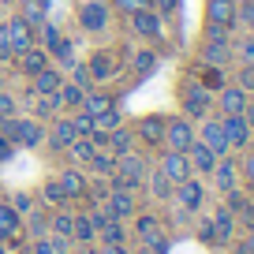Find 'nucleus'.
I'll use <instances>...</instances> for the list:
<instances>
[{
    "label": "nucleus",
    "instance_id": "obj_18",
    "mask_svg": "<svg viewBox=\"0 0 254 254\" xmlns=\"http://www.w3.org/2000/svg\"><path fill=\"white\" fill-rule=\"evenodd\" d=\"M101 150H109L112 157H120V153H131V150H135V131H131V127H124V124L112 127L109 135H105V146H101Z\"/></svg>",
    "mask_w": 254,
    "mask_h": 254
},
{
    "label": "nucleus",
    "instance_id": "obj_31",
    "mask_svg": "<svg viewBox=\"0 0 254 254\" xmlns=\"http://www.w3.org/2000/svg\"><path fill=\"white\" fill-rule=\"evenodd\" d=\"M146 180H150V190H153V198H157V202H168V198H172L176 183L168 180V176L161 172V168H157V172H150V176H146Z\"/></svg>",
    "mask_w": 254,
    "mask_h": 254
},
{
    "label": "nucleus",
    "instance_id": "obj_27",
    "mask_svg": "<svg viewBox=\"0 0 254 254\" xmlns=\"http://www.w3.org/2000/svg\"><path fill=\"white\" fill-rule=\"evenodd\" d=\"M82 112H90V116H97V112H109V109H116V97H109V94H97V90H86L82 94V105H79Z\"/></svg>",
    "mask_w": 254,
    "mask_h": 254
},
{
    "label": "nucleus",
    "instance_id": "obj_51",
    "mask_svg": "<svg viewBox=\"0 0 254 254\" xmlns=\"http://www.w3.org/2000/svg\"><path fill=\"white\" fill-rule=\"evenodd\" d=\"M239 172H243L247 183L254 187V150H247V157H243V165H239Z\"/></svg>",
    "mask_w": 254,
    "mask_h": 254
},
{
    "label": "nucleus",
    "instance_id": "obj_19",
    "mask_svg": "<svg viewBox=\"0 0 254 254\" xmlns=\"http://www.w3.org/2000/svg\"><path fill=\"white\" fill-rule=\"evenodd\" d=\"M217 180V187L221 190H236V180H239V161L236 157H217V165H213V172H209Z\"/></svg>",
    "mask_w": 254,
    "mask_h": 254
},
{
    "label": "nucleus",
    "instance_id": "obj_39",
    "mask_svg": "<svg viewBox=\"0 0 254 254\" xmlns=\"http://www.w3.org/2000/svg\"><path fill=\"white\" fill-rule=\"evenodd\" d=\"M49 56H53V60H60V64H75V45H71L67 38H60L53 49H49Z\"/></svg>",
    "mask_w": 254,
    "mask_h": 254
},
{
    "label": "nucleus",
    "instance_id": "obj_34",
    "mask_svg": "<svg viewBox=\"0 0 254 254\" xmlns=\"http://www.w3.org/2000/svg\"><path fill=\"white\" fill-rule=\"evenodd\" d=\"M82 94H86V90H79L75 82L64 79V86L56 90V101H60V109H79V105H82Z\"/></svg>",
    "mask_w": 254,
    "mask_h": 254
},
{
    "label": "nucleus",
    "instance_id": "obj_53",
    "mask_svg": "<svg viewBox=\"0 0 254 254\" xmlns=\"http://www.w3.org/2000/svg\"><path fill=\"white\" fill-rule=\"evenodd\" d=\"M34 254H56V247H53V239H49V236H41V239H34Z\"/></svg>",
    "mask_w": 254,
    "mask_h": 254
},
{
    "label": "nucleus",
    "instance_id": "obj_7",
    "mask_svg": "<svg viewBox=\"0 0 254 254\" xmlns=\"http://www.w3.org/2000/svg\"><path fill=\"white\" fill-rule=\"evenodd\" d=\"M127 19H131V30L142 41H161V34H165V19L153 8H142V11H135V15H127Z\"/></svg>",
    "mask_w": 254,
    "mask_h": 254
},
{
    "label": "nucleus",
    "instance_id": "obj_8",
    "mask_svg": "<svg viewBox=\"0 0 254 254\" xmlns=\"http://www.w3.org/2000/svg\"><path fill=\"white\" fill-rule=\"evenodd\" d=\"M198 60L209 64V67H224V64L232 60V38H224V34H206V45H202Z\"/></svg>",
    "mask_w": 254,
    "mask_h": 254
},
{
    "label": "nucleus",
    "instance_id": "obj_48",
    "mask_svg": "<svg viewBox=\"0 0 254 254\" xmlns=\"http://www.w3.org/2000/svg\"><path fill=\"white\" fill-rule=\"evenodd\" d=\"M153 11H157L161 19H168V15L180 11V0H153Z\"/></svg>",
    "mask_w": 254,
    "mask_h": 254
},
{
    "label": "nucleus",
    "instance_id": "obj_42",
    "mask_svg": "<svg viewBox=\"0 0 254 254\" xmlns=\"http://www.w3.org/2000/svg\"><path fill=\"white\" fill-rule=\"evenodd\" d=\"M67 82H75L79 90H90V86H94V79H90V67H86V64H71V79H67Z\"/></svg>",
    "mask_w": 254,
    "mask_h": 254
},
{
    "label": "nucleus",
    "instance_id": "obj_63",
    "mask_svg": "<svg viewBox=\"0 0 254 254\" xmlns=\"http://www.w3.org/2000/svg\"><path fill=\"white\" fill-rule=\"evenodd\" d=\"M0 4H4V0H0Z\"/></svg>",
    "mask_w": 254,
    "mask_h": 254
},
{
    "label": "nucleus",
    "instance_id": "obj_12",
    "mask_svg": "<svg viewBox=\"0 0 254 254\" xmlns=\"http://www.w3.org/2000/svg\"><path fill=\"white\" fill-rule=\"evenodd\" d=\"M198 142L209 146L217 157L228 153V138H224V127H221V116H206L202 120V131H198Z\"/></svg>",
    "mask_w": 254,
    "mask_h": 254
},
{
    "label": "nucleus",
    "instance_id": "obj_46",
    "mask_svg": "<svg viewBox=\"0 0 254 254\" xmlns=\"http://www.w3.org/2000/svg\"><path fill=\"white\" fill-rule=\"evenodd\" d=\"M19 116V105L11 94H0V120H15Z\"/></svg>",
    "mask_w": 254,
    "mask_h": 254
},
{
    "label": "nucleus",
    "instance_id": "obj_50",
    "mask_svg": "<svg viewBox=\"0 0 254 254\" xmlns=\"http://www.w3.org/2000/svg\"><path fill=\"white\" fill-rule=\"evenodd\" d=\"M239 60H243V64H254V34L239 41Z\"/></svg>",
    "mask_w": 254,
    "mask_h": 254
},
{
    "label": "nucleus",
    "instance_id": "obj_33",
    "mask_svg": "<svg viewBox=\"0 0 254 254\" xmlns=\"http://www.w3.org/2000/svg\"><path fill=\"white\" fill-rule=\"evenodd\" d=\"M71 239H75V243H94V239H97V232H94V221H90V213H75Z\"/></svg>",
    "mask_w": 254,
    "mask_h": 254
},
{
    "label": "nucleus",
    "instance_id": "obj_44",
    "mask_svg": "<svg viewBox=\"0 0 254 254\" xmlns=\"http://www.w3.org/2000/svg\"><path fill=\"white\" fill-rule=\"evenodd\" d=\"M236 23H243V26H251V30H254V0L236 4Z\"/></svg>",
    "mask_w": 254,
    "mask_h": 254
},
{
    "label": "nucleus",
    "instance_id": "obj_41",
    "mask_svg": "<svg viewBox=\"0 0 254 254\" xmlns=\"http://www.w3.org/2000/svg\"><path fill=\"white\" fill-rule=\"evenodd\" d=\"M71 124H75V135H79V138H90V135H94V116H90V112H75V116H71Z\"/></svg>",
    "mask_w": 254,
    "mask_h": 254
},
{
    "label": "nucleus",
    "instance_id": "obj_38",
    "mask_svg": "<svg viewBox=\"0 0 254 254\" xmlns=\"http://www.w3.org/2000/svg\"><path fill=\"white\" fill-rule=\"evenodd\" d=\"M41 198H45V206H67V194H64V187H60V180H49L45 187H41Z\"/></svg>",
    "mask_w": 254,
    "mask_h": 254
},
{
    "label": "nucleus",
    "instance_id": "obj_30",
    "mask_svg": "<svg viewBox=\"0 0 254 254\" xmlns=\"http://www.w3.org/2000/svg\"><path fill=\"white\" fill-rule=\"evenodd\" d=\"M198 82L209 90V94H217V90H224V86H228L224 71H221V67H209V64H198Z\"/></svg>",
    "mask_w": 254,
    "mask_h": 254
},
{
    "label": "nucleus",
    "instance_id": "obj_49",
    "mask_svg": "<svg viewBox=\"0 0 254 254\" xmlns=\"http://www.w3.org/2000/svg\"><path fill=\"white\" fill-rule=\"evenodd\" d=\"M11 60V41H8V26H4V19H0V64Z\"/></svg>",
    "mask_w": 254,
    "mask_h": 254
},
{
    "label": "nucleus",
    "instance_id": "obj_26",
    "mask_svg": "<svg viewBox=\"0 0 254 254\" xmlns=\"http://www.w3.org/2000/svg\"><path fill=\"white\" fill-rule=\"evenodd\" d=\"M60 187H64V194H67V202H75V198H82L86 194V176L79 172V168H67V172H60Z\"/></svg>",
    "mask_w": 254,
    "mask_h": 254
},
{
    "label": "nucleus",
    "instance_id": "obj_40",
    "mask_svg": "<svg viewBox=\"0 0 254 254\" xmlns=\"http://www.w3.org/2000/svg\"><path fill=\"white\" fill-rule=\"evenodd\" d=\"M142 8H153V0H112V11H120V15H135Z\"/></svg>",
    "mask_w": 254,
    "mask_h": 254
},
{
    "label": "nucleus",
    "instance_id": "obj_17",
    "mask_svg": "<svg viewBox=\"0 0 254 254\" xmlns=\"http://www.w3.org/2000/svg\"><path fill=\"white\" fill-rule=\"evenodd\" d=\"M161 172H165L172 183H183L187 176H194V172H190L187 153H176V150H165V153H161Z\"/></svg>",
    "mask_w": 254,
    "mask_h": 254
},
{
    "label": "nucleus",
    "instance_id": "obj_16",
    "mask_svg": "<svg viewBox=\"0 0 254 254\" xmlns=\"http://www.w3.org/2000/svg\"><path fill=\"white\" fill-rule=\"evenodd\" d=\"M49 150H67V146L75 142V124H71V116H56L53 120V127H49Z\"/></svg>",
    "mask_w": 254,
    "mask_h": 254
},
{
    "label": "nucleus",
    "instance_id": "obj_25",
    "mask_svg": "<svg viewBox=\"0 0 254 254\" xmlns=\"http://www.w3.org/2000/svg\"><path fill=\"white\" fill-rule=\"evenodd\" d=\"M60 86H64V71H60V67H53V64L34 75V94H56Z\"/></svg>",
    "mask_w": 254,
    "mask_h": 254
},
{
    "label": "nucleus",
    "instance_id": "obj_35",
    "mask_svg": "<svg viewBox=\"0 0 254 254\" xmlns=\"http://www.w3.org/2000/svg\"><path fill=\"white\" fill-rule=\"evenodd\" d=\"M153 64H157V53H153V49H138V53L131 56V71L142 79V75H150V71H153Z\"/></svg>",
    "mask_w": 254,
    "mask_h": 254
},
{
    "label": "nucleus",
    "instance_id": "obj_60",
    "mask_svg": "<svg viewBox=\"0 0 254 254\" xmlns=\"http://www.w3.org/2000/svg\"><path fill=\"white\" fill-rule=\"evenodd\" d=\"M71 254H94V247H90V243H75Z\"/></svg>",
    "mask_w": 254,
    "mask_h": 254
},
{
    "label": "nucleus",
    "instance_id": "obj_61",
    "mask_svg": "<svg viewBox=\"0 0 254 254\" xmlns=\"http://www.w3.org/2000/svg\"><path fill=\"white\" fill-rule=\"evenodd\" d=\"M0 254H8V243H0Z\"/></svg>",
    "mask_w": 254,
    "mask_h": 254
},
{
    "label": "nucleus",
    "instance_id": "obj_20",
    "mask_svg": "<svg viewBox=\"0 0 254 254\" xmlns=\"http://www.w3.org/2000/svg\"><path fill=\"white\" fill-rule=\"evenodd\" d=\"M187 161H190V172L209 176V172H213V165H217V153L209 150V146H202L198 138H194V142H190V150H187Z\"/></svg>",
    "mask_w": 254,
    "mask_h": 254
},
{
    "label": "nucleus",
    "instance_id": "obj_43",
    "mask_svg": "<svg viewBox=\"0 0 254 254\" xmlns=\"http://www.w3.org/2000/svg\"><path fill=\"white\" fill-rule=\"evenodd\" d=\"M236 86H239V90H247V94H254V64H243V67H239Z\"/></svg>",
    "mask_w": 254,
    "mask_h": 254
},
{
    "label": "nucleus",
    "instance_id": "obj_24",
    "mask_svg": "<svg viewBox=\"0 0 254 254\" xmlns=\"http://www.w3.org/2000/svg\"><path fill=\"white\" fill-rule=\"evenodd\" d=\"M209 221H213V243H228L232 232H236V213H232L228 206H221Z\"/></svg>",
    "mask_w": 254,
    "mask_h": 254
},
{
    "label": "nucleus",
    "instance_id": "obj_57",
    "mask_svg": "<svg viewBox=\"0 0 254 254\" xmlns=\"http://www.w3.org/2000/svg\"><path fill=\"white\" fill-rule=\"evenodd\" d=\"M11 150H15V142L0 135V161H8V157H11Z\"/></svg>",
    "mask_w": 254,
    "mask_h": 254
},
{
    "label": "nucleus",
    "instance_id": "obj_45",
    "mask_svg": "<svg viewBox=\"0 0 254 254\" xmlns=\"http://www.w3.org/2000/svg\"><path fill=\"white\" fill-rule=\"evenodd\" d=\"M26 228H30V232H34L38 239H41V236H49V217H45V213H30Z\"/></svg>",
    "mask_w": 254,
    "mask_h": 254
},
{
    "label": "nucleus",
    "instance_id": "obj_37",
    "mask_svg": "<svg viewBox=\"0 0 254 254\" xmlns=\"http://www.w3.org/2000/svg\"><path fill=\"white\" fill-rule=\"evenodd\" d=\"M67 153H71L79 165H90V157L97 153V146H94V138H75V142L67 146Z\"/></svg>",
    "mask_w": 254,
    "mask_h": 254
},
{
    "label": "nucleus",
    "instance_id": "obj_36",
    "mask_svg": "<svg viewBox=\"0 0 254 254\" xmlns=\"http://www.w3.org/2000/svg\"><path fill=\"white\" fill-rule=\"evenodd\" d=\"M90 168H94L97 176H105V180H112V172H116V157H112L109 150H97L94 157H90Z\"/></svg>",
    "mask_w": 254,
    "mask_h": 254
},
{
    "label": "nucleus",
    "instance_id": "obj_55",
    "mask_svg": "<svg viewBox=\"0 0 254 254\" xmlns=\"http://www.w3.org/2000/svg\"><path fill=\"white\" fill-rule=\"evenodd\" d=\"M150 251H153V254H168V236H165V232H161V236L150 243Z\"/></svg>",
    "mask_w": 254,
    "mask_h": 254
},
{
    "label": "nucleus",
    "instance_id": "obj_23",
    "mask_svg": "<svg viewBox=\"0 0 254 254\" xmlns=\"http://www.w3.org/2000/svg\"><path fill=\"white\" fill-rule=\"evenodd\" d=\"M15 60H19V71H23V75H30V79L41 71V67H49V53H45L41 45H30L26 53H19Z\"/></svg>",
    "mask_w": 254,
    "mask_h": 254
},
{
    "label": "nucleus",
    "instance_id": "obj_52",
    "mask_svg": "<svg viewBox=\"0 0 254 254\" xmlns=\"http://www.w3.org/2000/svg\"><path fill=\"white\" fill-rule=\"evenodd\" d=\"M8 206H11V209H15V213H19V217H23V213H30V194H15V198H11V202H8Z\"/></svg>",
    "mask_w": 254,
    "mask_h": 254
},
{
    "label": "nucleus",
    "instance_id": "obj_58",
    "mask_svg": "<svg viewBox=\"0 0 254 254\" xmlns=\"http://www.w3.org/2000/svg\"><path fill=\"white\" fill-rule=\"evenodd\" d=\"M243 120H247V127L254 131V101H247V105H243Z\"/></svg>",
    "mask_w": 254,
    "mask_h": 254
},
{
    "label": "nucleus",
    "instance_id": "obj_10",
    "mask_svg": "<svg viewBox=\"0 0 254 254\" xmlns=\"http://www.w3.org/2000/svg\"><path fill=\"white\" fill-rule=\"evenodd\" d=\"M105 213H109L112 221H127V217H135V190L112 187L109 194H105Z\"/></svg>",
    "mask_w": 254,
    "mask_h": 254
},
{
    "label": "nucleus",
    "instance_id": "obj_13",
    "mask_svg": "<svg viewBox=\"0 0 254 254\" xmlns=\"http://www.w3.org/2000/svg\"><path fill=\"white\" fill-rule=\"evenodd\" d=\"M8 41H11V56H19V53H26V49L30 45H38V30H34V26H26L23 19H8Z\"/></svg>",
    "mask_w": 254,
    "mask_h": 254
},
{
    "label": "nucleus",
    "instance_id": "obj_6",
    "mask_svg": "<svg viewBox=\"0 0 254 254\" xmlns=\"http://www.w3.org/2000/svg\"><path fill=\"white\" fill-rule=\"evenodd\" d=\"M165 120L168 116H161V112H150V116H142L131 131H135V138L142 146H150V150H161L165 146Z\"/></svg>",
    "mask_w": 254,
    "mask_h": 254
},
{
    "label": "nucleus",
    "instance_id": "obj_3",
    "mask_svg": "<svg viewBox=\"0 0 254 254\" xmlns=\"http://www.w3.org/2000/svg\"><path fill=\"white\" fill-rule=\"evenodd\" d=\"M194 138H198V131H194V124H190L187 116H168L165 120V146H161V150L187 153Z\"/></svg>",
    "mask_w": 254,
    "mask_h": 254
},
{
    "label": "nucleus",
    "instance_id": "obj_28",
    "mask_svg": "<svg viewBox=\"0 0 254 254\" xmlns=\"http://www.w3.org/2000/svg\"><path fill=\"white\" fill-rule=\"evenodd\" d=\"M71 228H75V213H67V209H56V213L49 217V236L71 239ZM71 243H75V239H71Z\"/></svg>",
    "mask_w": 254,
    "mask_h": 254
},
{
    "label": "nucleus",
    "instance_id": "obj_1",
    "mask_svg": "<svg viewBox=\"0 0 254 254\" xmlns=\"http://www.w3.org/2000/svg\"><path fill=\"white\" fill-rule=\"evenodd\" d=\"M150 176V161L142 153H120L116 157V172H112V187H127V190H138Z\"/></svg>",
    "mask_w": 254,
    "mask_h": 254
},
{
    "label": "nucleus",
    "instance_id": "obj_56",
    "mask_svg": "<svg viewBox=\"0 0 254 254\" xmlns=\"http://www.w3.org/2000/svg\"><path fill=\"white\" fill-rule=\"evenodd\" d=\"M94 254H127V247L124 243H101V251H94Z\"/></svg>",
    "mask_w": 254,
    "mask_h": 254
},
{
    "label": "nucleus",
    "instance_id": "obj_29",
    "mask_svg": "<svg viewBox=\"0 0 254 254\" xmlns=\"http://www.w3.org/2000/svg\"><path fill=\"white\" fill-rule=\"evenodd\" d=\"M135 236H138V243H142V247H150L153 239L161 236V221H157V217H150V213H142L135 221Z\"/></svg>",
    "mask_w": 254,
    "mask_h": 254
},
{
    "label": "nucleus",
    "instance_id": "obj_21",
    "mask_svg": "<svg viewBox=\"0 0 254 254\" xmlns=\"http://www.w3.org/2000/svg\"><path fill=\"white\" fill-rule=\"evenodd\" d=\"M19 236H23V217L8 202H0V243H15Z\"/></svg>",
    "mask_w": 254,
    "mask_h": 254
},
{
    "label": "nucleus",
    "instance_id": "obj_22",
    "mask_svg": "<svg viewBox=\"0 0 254 254\" xmlns=\"http://www.w3.org/2000/svg\"><path fill=\"white\" fill-rule=\"evenodd\" d=\"M19 19H23L26 26H34V30H41V26L49 23L45 0H19Z\"/></svg>",
    "mask_w": 254,
    "mask_h": 254
},
{
    "label": "nucleus",
    "instance_id": "obj_9",
    "mask_svg": "<svg viewBox=\"0 0 254 254\" xmlns=\"http://www.w3.org/2000/svg\"><path fill=\"white\" fill-rule=\"evenodd\" d=\"M172 198H180V206L187 209V213H198V209H202V202H206V187H202V180H198V176H187L183 183H176Z\"/></svg>",
    "mask_w": 254,
    "mask_h": 254
},
{
    "label": "nucleus",
    "instance_id": "obj_47",
    "mask_svg": "<svg viewBox=\"0 0 254 254\" xmlns=\"http://www.w3.org/2000/svg\"><path fill=\"white\" fill-rule=\"evenodd\" d=\"M38 34H41V41H45V53H49V49H53V45H56V41H60V38H64V34H60V30H56V26H53V23H45V26H41V30H38Z\"/></svg>",
    "mask_w": 254,
    "mask_h": 254
},
{
    "label": "nucleus",
    "instance_id": "obj_4",
    "mask_svg": "<svg viewBox=\"0 0 254 254\" xmlns=\"http://www.w3.org/2000/svg\"><path fill=\"white\" fill-rule=\"evenodd\" d=\"M75 15H79V26L86 34H101L112 19V4L109 0H82L79 8H75Z\"/></svg>",
    "mask_w": 254,
    "mask_h": 254
},
{
    "label": "nucleus",
    "instance_id": "obj_14",
    "mask_svg": "<svg viewBox=\"0 0 254 254\" xmlns=\"http://www.w3.org/2000/svg\"><path fill=\"white\" fill-rule=\"evenodd\" d=\"M251 101V94H247V90H239L236 82H228V86L224 90H217V112H221V116H236V112H243V105Z\"/></svg>",
    "mask_w": 254,
    "mask_h": 254
},
{
    "label": "nucleus",
    "instance_id": "obj_54",
    "mask_svg": "<svg viewBox=\"0 0 254 254\" xmlns=\"http://www.w3.org/2000/svg\"><path fill=\"white\" fill-rule=\"evenodd\" d=\"M198 239L202 243H213V221H198Z\"/></svg>",
    "mask_w": 254,
    "mask_h": 254
},
{
    "label": "nucleus",
    "instance_id": "obj_59",
    "mask_svg": "<svg viewBox=\"0 0 254 254\" xmlns=\"http://www.w3.org/2000/svg\"><path fill=\"white\" fill-rule=\"evenodd\" d=\"M243 251H247V254H254V228L247 232V239H243Z\"/></svg>",
    "mask_w": 254,
    "mask_h": 254
},
{
    "label": "nucleus",
    "instance_id": "obj_15",
    "mask_svg": "<svg viewBox=\"0 0 254 254\" xmlns=\"http://www.w3.org/2000/svg\"><path fill=\"white\" fill-rule=\"evenodd\" d=\"M86 67H90V79H94V82H109L112 75H116L120 60L112 56V49H97V53L90 56V64H86Z\"/></svg>",
    "mask_w": 254,
    "mask_h": 254
},
{
    "label": "nucleus",
    "instance_id": "obj_11",
    "mask_svg": "<svg viewBox=\"0 0 254 254\" xmlns=\"http://www.w3.org/2000/svg\"><path fill=\"white\" fill-rule=\"evenodd\" d=\"M221 127H224V138H228V150H247L251 146V127H247L243 112H236V116H221Z\"/></svg>",
    "mask_w": 254,
    "mask_h": 254
},
{
    "label": "nucleus",
    "instance_id": "obj_32",
    "mask_svg": "<svg viewBox=\"0 0 254 254\" xmlns=\"http://www.w3.org/2000/svg\"><path fill=\"white\" fill-rule=\"evenodd\" d=\"M34 112H38L34 120H56V112H60L56 94H34Z\"/></svg>",
    "mask_w": 254,
    "mask_h": 254
},
{
    "label": "nucleus",
    "instance_id": "obj_2",
    "mask_svg": "<svg viewBox=\"0 0 254 254\" xmlns=\"http://www.w3.org/2000/svg\"><path fill=\"white\" fill-rule=\"evenodd\" d=\"M180 109L187 120H206L213 112V94H209L202 82H183L180 90Z\"/></svg>",
    "mask_w": 254,
    "mask_h": 254
},
{
    "label": "nucleus",
    "instance_id": "obj_5",
    "mask_svg": "<svg viewBox=\"0 0 254 254\" xmlns=\"http://www.w3.org/2000/svg\"><path fill=\"white\" fill-rule=\"evenodd\" d=\"M236 4L239 0H206V30H236Z\"/></svg>",
    "mask_w": 254,
    "mask_h": 254
},
{
    "label": "nucleus",
    "instance_id": "obj_62",
    "mask_svg": "<svg viewBox=\"0 0 254 254\" xmlns=\"http://www.w3.org/2000/svg\"><path fill=\"white\" fill-rule=\"evenodd\" d=\"M0 19H4V8H0Z\"/></svg>",
    "mask_w": 254,
    "mask_h": 254
}]
</instances>
